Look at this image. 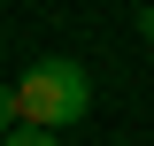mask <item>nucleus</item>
Masks as SVG:
<instances>
[{
    "label": "nucleus",
    "instance_id": "3",
    "mask_svg": "<svg viewBox=\"0 0 154 146\" xmlns=\"http://www.w3.org/2000/svg\"><path fill=\"white\" fill-rule=\"evenodd\" d=\"M16 123V85H0V131Z\"/></svg>",
    "mask_w": 154,
    "mask_h": 146
},
{
    "label": "nucleus",
    "instance_id": "2",
    "mask_svg": "<svg viewBox=\"0 0 154 146\" xmlns=\"http://www.w3.org/2000/svg\"><path fill=\"white\" fill-rule=\"evenodd\" d=\"M0 146H62V131H46V123H8V131H0Z\"/></svg>",
    "mask_w": 154,
    "mask_h": 146
},
{
    "label": "nucleus",
    "instance_id": "1",
    "mask_svg": "<svg viewBox=\"0 0 154 146\" xmlns=\"http://www.w3.org/2000/svg\"><path fill=\"white\" fill-rule=\"evenodd\" d=\"M85 108H93V77H85V62H69V54H46V62H31V69L16 77V123L69 131Z\"/></svg>",
    "mask_w": 154,
    "mask_h": 146
},
{
    "label": "nucleus",
    "instance_id": "4",
    "mask_svg": "<svg viewBox=\"0 0 154 146\" xmlns=\"http://www.w3.org/2000/svg\"><path fill=\"white\" fill-rule=\"evenodd\" d=\"M139 38H154V0H139Z\"/></svg>",
    "mask_w": 154,
    "mask_h": 146
}]
</instances>
